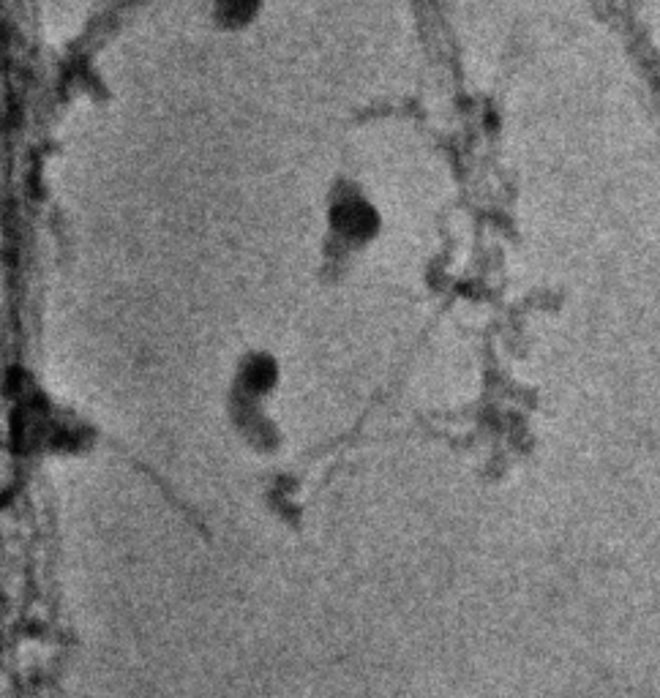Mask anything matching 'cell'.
Returning a JSON list of instances; mask_svg holds the SVG:
<instances>
[{"label":"cell","mask_w":660,"mask_h":698,"mask_svg":"<svg viewBox=\"0 0 660 698\" xmlns=\"http://www.w3.org/2000/svg\"><path fill=\"white\" fill-rule=\"evenodd\" d=\"M336 224L350 238H366V235L377 230V213L360 200L341 202L339 210H336Z\"/></svg>","instance_id":"1"},{"label":"cell","mask_w":660,"mask_h":698,"mask_svg":"<svg viewBox=\"0 0 660 698\" xmlns=\"http://www.w3.org/2000/svg\"><path fill=\"white\" fill-rule=\"evenodd\" d=\"M260 6V0H221L219 14L221 20L230 25H243L254 17V11Z\"/></svg>","instance_id":"2"}]
</instances>
